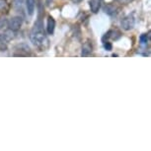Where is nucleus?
<instances>
[{
	"instance_id": "6e6552de",
	"label": "nucleus",
	"mask_w": 151,
	"mask_h": 151,
	"mask_svg": "<svg viewBox=\"0 0 151 151\" xmlns=\"http://www.w3.org/2000/svg\"><path fill=\"white\" fill-rule=\"evenodd\" d=\"M35 3L36 0H26V8L30 15H33L35 11Z\"/></svg>"
},
{
	"instance_id": "0eeeda50",
	"label": "nucleus",
	"mask_w": 151,
	"mask_h": 151,
	"mask_svg": "<svg viewBox=\"0 0 151 151\" xmlns=\"http://www.w3.org/2000/svg\"><path fill=\"white\" fill-rule=\"evenodd\" d=\"M101 6V0H90V8L93 13H97Z\"/></svg>"
},
{
	"instance_id": "9b49d317",
	"label": "nucleus",
	"mask_w": 151,
	"mask_h": 151,
	"mask_svg": "<svg viewBox=\"0 0 151 151\" xmlns=\"http://www.w3.org/2000/svg\"><path fill=\"white\" fill-rule=\"evenodd\" d=\"M104 47H105V48H106L107 50H112V45H111V42H104Z\"/></svg>"
},
{
	"instance_id": "20e7f679",
	"label": "nucleus",
	"mask_w": 151,
	"mask_h": 151,
	"mask_svg": "<svg viewBox=\"0 0 151 151\" xmlns=\"http://www.w3.org/2000/svg\"><path fill=\"white\" fill-rule=\"evenodd\" d=\"M10 37L8 34H1L0 35V50L1 52H5L8 48V42L10 41Z\"/></svg>"
},
{
	"instance_id": "1a4fd4ad",
	"label": "nucleus",
	"mask_w": 151,
	"mask_h": 151,
	"mask_svg": "<svg viewBox=\"0 0 151 151\" xmlns=\"http://www.w3.org/2000/svg\"><path fill=\"white\" fill-rule=\"evenodd\" d=\"M104 12L108 14V15H114L116 12V8L112 4H107L106 6L104 7Z\"/></svg>"
},
{
	"instance_id": "423d86ee",
	"label": "nucleus",
	"mask_w": 151,
	"mask_h": 151,
	"mask_svg": "<svg viewBox=\"0 0 151 151\" xmlns=\"http://www.w3.org/2000/svg\"><path fill=\"white\" fill-rule=\"evenodd\" d=\"M91 52H92V45H91L89 42H85V44L83 45V47H82L81 55L82 56H87V55H89Z\"/></svg>"
},
{
	"instance_id": "f8f14e48",
	"label": "nucleus",
	"mask_w": 151,
	"mask_h": 151,
	"mask_svg": "<svg viewBox=\"0 0 151 151\" xmlns=\"http://www.w3.org/2000/svg\"><path fill=\"white\" fill-rule=\"evenodd\" d=\"M147 35L146 34H143V35H141L140 36V42H142V44H144V42H147Z\"/></svg>"
},
{
	"instance_id": "2eb2a0df",
	"label": "nucleus",
	"mask_w": 151,
	"mask_h": 151,
	"mask_svg": "<svg viewBox=\"0 0 151 151\" xmlns=\"http://www.w3.org/2000/svg\"><path fill=\"white\" fill-rule=\"evenodd\" d=\"M147 37H148V38H150V39H151V31H150V32H149V33H148V35H147Z\"/></svg>"
},
{
	"instance_id": "f257e3e1",
	"label": "nucleus",
	"mask_w": 151,
	"mask_h": 151,
	"mask_svg": "<svg viewBox=\"0 0 151 151\" xmlns=\"http://www.w3.org/2000/svg\"><path fill=\"white\" fill-rule=\"evenodd\" d=\"M30 39L32 42L37 47H41V45H44L45 42H47V39L45 38V33L42 32V24L41 22L38 21L35 23L34 25V29L31 33Z\"/></svg>"
},
{
	"instance_id": "ddd939ff",
	"label": "nucleus",
	"mask_w": 151,
	"mask_h": 151,
	"mask_svg": "<svg viewBox=\"0 0 151 151\" xmlns=\"http://www.w3.org/2000/svg\"><path fill=\"white\" fill-rule=\"evenodd\" d=\"M5 7H6V1L5 0H0V11Z\"/></svg>"
},
{
	"instance_id": "f03ea898",
	"label": "nucleus",
	"mask_w": 151,
	"mask_h": 151,
	"mask_svg": "<svg viewBox=\"0 0 151 151\" xmlns=\"http://www.w3.org/2000/svg\"><path fill=\"white\" fill-rule=\"evenodd\" d=\"M22 18L19 16H16V17H13L11 18L9 21H8L7 25L9 27V29L11 31H18L20 28L22 26Z\"/></svg>"
},
{
	"instance_id": "9d476101",
	"label": "nucleus",
	"mask_w": 151,
	"mask_h": 151,
	"mask_svg": "<svg viewBox=\"0 0 151 151\" xmlns=\"http://www.w3.org/2000/svg\"><path fill=\"white\" fill-rule=\"evenodd\" d=\"M8 21L6 20V18H0V29L4 28L7 25Z\"/></svg>"
},
{
	"instance_id": "4468645a",
	"label": "nucleus",
	"mask_w": 151,
	"mask_h": 151,
	"mask_svg": "<svg viewBox=\"0 0 151 151\" xmlns=\"http://www.w3.org/2000/svg\"><path fill=\"white\" fill-rule=\"evenodd\" d=\"M116 1H119V2H121V3H127L129 0H116Z\"/></svg>"
},
{
	"instance_id": "7ed1b4c3",
	"label": "nucleus",
	"mask_w": 151,
	"mask_h": 151,
	"mask_svg": "<svg viewBox=\"0 0 151 151\" xmlns=\"http://www.w3.org/2000/svg\"><path fill=\"white\" fill-rule=\"evenodd\" d=\"M134 18H133L132 15H129L127 17H124V19L122 20V28L125 31L132 30L133 27H134Z\"/></svg>"
},
{
	"instance_id": "39448f33",
	"label": "nucleus",
	"mask_w": 151,
	"mask_h": 151,
	"mask_svg": "<svg viewBox=\"0 0 151 151\" xmlns=\"http://www.w3.org/2000/svg\"><path fill=\"white\" fill-rule=\"evenodd\" d=\"M55 21L52 17H48L47 18V31L50 35H52L55 32Z\"/></svg>"
}]
</instances>
